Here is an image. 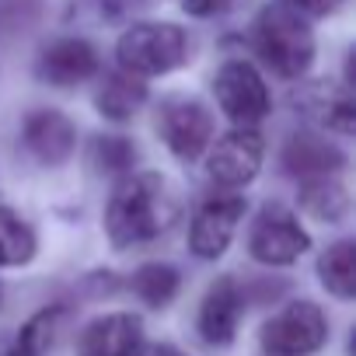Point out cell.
Listing matches in <instances>:
<instances>
[{
    "mask_svg": "<svg viewBox=\"0 0 356 356\" xmlns=\"http://www.w3.org/2000/svg\"><path fill=\"white\" fill-rule=\"evenodd\" d=\"M342 4H346V0H280V8L293 11L297 18H328Z\"/></svg>",
    "mask_w": 356,
    "mask_h": 356,
    "instance_id": "obj_22",
    "label": "cell"
},
{
    "mask_svg": "<svg viewBox=\"0 0 356 356\" xmlns=\"http://www.w3.org/2000/svg\"><path fill=\"white\" fill-rule=\"evenodd\" d=\"M35 255V231L8 207H0V266H25Z\"/></svg>",
    "mask_w": 356,
    "mask_h": 356,
    "instance_id": "obj_19",
    "label": "cell"
},
{
    "mask_svg": "<svg viewBox=\"0 0 356 356\" xmlns=\"http://www.w3.org/2000/svg\"><path fill=\"white\" fill-rule=\"evenodd\" d=\"M157 129L182 161H196L213 140V115L196 98H168L157 112Z\"/></svg>",
    "mask_w": 356,
    "mask_h": 356,
    "instance_id": "obj_7",
    "label": "cell"
},
{
    "mask_svg": "<svg viewBox=\"0 0 356 356\" xmlns=\"http://www.w3.org/2000/svg\"><path fill=\"white\" fill-rule=\"evenodd\" d=\"M241 217H245V200L241 196H217V200L203 203L200 213L193 217L189 248L200 259H220L227 252Z\"/></svg>",
    "mask_w": 356,
    "mask_h": 356,
    "instance_id": "obj_9",
    "label": "cell"
},
{
    "mask_svg": "<svg viewBox=\"0 0 356 356\" xmlns=\"http://www.w3.org/2000/svg\"><path fill=\"white\" fill-rule=\"evenodd\" d=\"M307 245H311L307 231L280 203L262 207V213L255 217L252 234H248V252L262 266H290V262H297L307 252Z\"/></svg>",
    "mask_w": 356,
    "mask_h": 356,
    "instance_id": "obj_6",
    "label": "cell"
},
{
    "mask_svg": "<svg viewBox=\"0 0 356 356\" xmlns=\"http://www.w3.org/2000/svg\"><path fill=\"white\" fill-rule=\"evenodd\" d=\"M346 164L342 150L321 136H290V143L283 147V168L297 178H332L339 168Z\"/></svg>",
    "mask_w": 356,
    "mask_h": 356,
    "instance_id": "obj_14",
    "label": "cell"
},
{
    "mask_svg": "<svg viewBox=\"0 0 356 356\" xmlns=\"http://www.w3.org/2000/svg\"><path fill=\"white\" fill-rule=\"evenodd\" d=\"M133 293L147 307H168L178 293V269L168 262H147L133 273Z\"/></svg>",
    "mask_w": 356,
    "mask_h": 356,
    "instance_id": "obj_18",
    "label": "cell"
},
{
    "mask_svg": "<svg viewBox=\"0 0 356 356\" xmlns=\"http://www.w3.org/2000/svg\"><path fill=\"white\" fill-rule=\"evenodd\" d=\"M0 356H25V353L18 349V342H8V346H0Z\"/></svg>",
    "mask_w": 356,
    "mask_h": 356,
    "instance_id": "obj_26",
    "label": "cell"
},
{
    "mask_svg": "<svg viewBox=\"0 0 356 356\" xmlns=\"http://www.w3.org/2000/svg\"><path fill=\"white\" fill-rule=\"evenodd\" d=\"M115 60L129 77H161L189 60V35L171 22H140L119 35Z\"/></svg>",
    "mask_w": 356,
    "mask_h": 356,
    "instance_id": "obj_2",
    "label": "cell"
},
{
    "mask_svg": "<svg viewBox=\"0 0 356 356\" xmlns=\"http://www.w3.org/2000/svg\"><path fill=\"white\" fill-rule=\"evenodd\" d=\"M213 95L224 108L227 119H234L238 126L252 129L255 122H262L269 115V88L262 81V74L245 63V60H227L217 77H213Z\"/></svg>",
    "mask_w": 356,
    "mask_h": 356,
    "instance_id": "obj_5",
    "label": "cell"
},
{
    "mask_svg": "<svg viewBox=\"0 0 356 356\" xmlns=\"http://www.w3.org/2000/svg\"><path fill=\"white\" fill-rule=\"evenodd\" d=\"M136 161V147L126 136H95L91 140V164L98 171H126Z\"/></svg>",
    "mask_w": 356,
    "mask_h": 356,
    "instance_id": "obj_21",
    "label": "cell"
},
{
    "mask_svg": "<svg viewBox=\"0 0 356 356\" xmlns=\"http://www.w3.org/2000/svg\"><path fill=\"white\" fill-rule=\"evenodd\" d=\"M297 200H300V210L307 217L325 220V224H335L349 213V193L335 178H307Z\"/></svg>",
    "mask_w": 356,
    "mask_h": 356,
    "instance_id": "obj_16",
    "label": "cell"
},
{
    "mask_svg": "<svg viewBox=\"0 0 356 356\" xmlns=\"http://www.w3.org/2000/svg\"><path fill=\"white\" fill-rule=\"evenodd\" d=\"M241 311H245V297H241V286L231 280V276H220L203 304H200V335L210 342V346H227L238 332V321H241Z\"/></svg>",
    "mask_w": 356,
    "mask_h": 356,
    "instance_id": "obj_13",
    "label": "cell"
},
{
    "mask_svg": "<svg viewBox=\"0 0 356 356\" xmlns=\"http://www.w3.org/2000/svg\"><path fill=\"white\" fill-rule=\"evenodd\" d=\"M63 318H67V311H60V307L35 314V318L22 328V335H18V349H22L25 356H42V353H49V349L56 346V339H60V325H63Z\"/></svg>",
    "mask_w": 356,
    "mask_h": 356,
    "instance_id": "obj_20",
    "label": "cell"
},
{
    "mask_svg": "<svg viewBox=\"0 0 356 356\" xmlns=\"http://www.w3.org/2000/svg\"><path fill=\"white\" fill-rule=\"evenodd\" d=\"M318 276L328 293L339 300H353L356 293V245L353 241H335L321 259H318Z\"/></svg>",
    "mask_w": 356,
    "mask_h": 356,
    "instance_id": "obj_17",
    "label": "cell"
},
{
    "mask_svg": "<svg viewBox=\"0 0 356 356\" xmlns=\"http://www.w3.org/2000/svg\"><path fill=\"white\" fill-rule=\"evenodd\" d=\"M255 46H259L262 60L273 67V74H280L286 81L307 74V67L314 63V35H311L307 22L280 4H269L259 15Z\"/></svg>",
    "mask_w": 356,
    "mask_h": 356,
    "instance_id": "obj_3",
    "label": "cell"
},
{
    "mask_svg": "<svg viewBox=\"0 0 356 356\" xmlns=\"http://www.w3.org/2000/svg\"><path fill=\"white\" fill-rule=\"evenodd\" d=\"M238 0H182V11H189L193 18H217L227 15Z\"/></svg>",
    "mask_w": 356,
    "mask_h": 356,
    "instance_id": "obj_23",
    "label": "cell"
},
{
    "mask_svg": "<svg viewBox=\"0 0 356 356\" xmlns=\"http://www.w3.org/2000/svg\"><path fill=\"white\" fill-rule=\"evenodd\" d=\"M98 74V53L88 39H56L39 56V77L56 88H74Z\"/></svg>",
    "mask_w": 356,
    "mask_h": 356,
    "instance_id": "obj_11",
    "label": "cell"
},
{
    "mask_svg": "<svg viewBox=\"0 0 356 356\" xmlns=\"http://www.w3.org/2000/svg\"><path fill=\"white\" fill-rule=\"evenodd\" d=\"M175 220H178V196L168 186V178L154 171L122 178L105 210V231L115 248L147 245L168 234Z\"/></svg>",
    "mask_w": 356,
    "mask_h": 356,
    "instance_id": "obj_1",
    "label": "cell"
},
{
    "mask_svg": "<svg viewBox=\"0 0 356 356\" xmlns=\"http://www.w3.org/2000/svg\"><path fill=\"white\" fill-rule=\"evenodd\" d=\"M98 4H102V15L108 11V18H115V15H122L133 4V0H98Z\"/></svg>",
    "mask_w": 356,
    "mask_h": 356,
    "instance_id": "obj_25",
    "label": "cell"
},
{
    "mask_svg": "<svg viewBox=\"0 0 356 356\" xmlns=\"http://www.w3.org/2000/svg\"><path fill=\"white\" fill-rule=\"evenodd\" d=\"M262 154H266L262 136L255 129L238 126V129L224 133L213 143V150H210V178L217 186H224V189H241L259 175Z\"/></svg>",
    "mask_w": 356,
    "mask_h": 356,
    "instance_id": "obj_8",
    "label": "cell"
},
{
    "mask_svg": "<svg viewBox=\"0 0 356 356\" xmlns=\"http://www.w3.org/2000/svg\"><path fill=\"white\" fill-rule=\"evenodd\" d=\"M136 356H186V353L175 349V346H168V342H154V346H140Z\"/></svg>",
    "mask_w": 356,
    "mask_h": 356,
    "instance_id": "obj_24",
    "label": "cell"
},
{
    "mask_svg": "<svg viewBox=\"0 0 356 356\" xmlns=\"http://www.w3.org/2000/svg\"><path fill=\"white\" fill-rule=\"evenodd\" d=\"M22 136H25V147L42 161V164H63L74 147H77V129L74 122L56 112V108H35L25 115V126H22Z\"/></svg>",
    "mask_w": 356,
    "mask_h": 356,
    "instance_id": "obj_12",
    "label": "cell"
},
{
    "mask_svg": "<svg viewBox=\"0 0 356 356\" xmlns=\"http://www.w3.org/2000/svg\"><path fill=\"white\" fill-rule=\"evenodd\" d=\"M328 339V321L314 300H290L262 325V346L273 356H311Z\"/></svg>",
    "mask_w": 356,
    "mask_h": 356,
    "instance_id": "obj_4",
    "label": "cell"
},
{
    "mask_svg": "<svg viewBox=\"0 0 356 356\" xmlns=\"http://www.w3.org/2000/svg\"><path fill=\"white\" fill-rule=\"evenodd\" d=\"M143 102H147V84L140 77H129V74H108L105 84L98 88V98H95L98 112L112 122L133 119L143 108Z\"/></svg>",
    "mask_w": 356,
    "mask_h": 356,
    "instance_id": "obj_15",
    "label": "cell"
},
{
    "mask_svg": "<svg viewBox=\"0 0 356 356\" xmlns=\"http://www.w3.org/2000/svg\"><path fill=\"white\" fill-rule=\"evenodd\" d=\"M140 346H143V325L129 311L95 318L77 339L81 356H136Z\"/></svg>",
    "mask_w": 356,
    "mask_h": 356,
    "instance_id": "obj_10",
    "label": "cell"
}]
</instances>
